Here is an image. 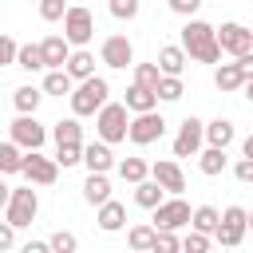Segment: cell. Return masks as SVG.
I'll return each mask as SVG.
<instances>
[{"label":"cell","instance_id":"cell-1","mask_svg":"<svg viewBox=\"0 0 253 253\" xmlns=\"http://www.w3.org/2000/svg\"><path fill=\"white\" fill-rule=\"evenodd\" d=\"M178 47L186 51V59H198V63H217V59H221V47H217L213 24H206V20H198V16H186Z\"/></svg>","mask_w":253,"mask_h":253},{"label":"cell","instance_id":"cell-2","mask_svg":"<svg viewBox=\"0 0 253 253\" xmlns=\"http://www.w3.org/2000/svg\"><path fill=\"white\" fill-rule=\"evenodd\" d=\"M107 95H111V83H107L103 75H87V79H79V83L67 91V99H71V115H75V119L95 115V111L107 103Z\"/></svg>","mask_w":253,"mask_h":253},{"label":"cell","instance_id":"cell-3","mask_svg":"<svg viewBox=\"0 0 253 253\" xmlns=\"http://www.w3.org/2000/svg\"><path fill=\"white\" fill-rule=\"evenodd\" d=\"M36 213H40V198H36L32 182H28V186H12L8 202H4V221L16 225V229H28V225L36 221Z\"/></svg>","mask_w":253,"mask_h":253},{"label":"cell","instance_id":"cell-4","mask_svg":"<svg viewBox=\"0 0 253 253\" xmlns=\"http://www.w3.org/2000/svg\"><path fill=\"white\" fill-rule=\"evenodd\" d=\"M126 123H130V111L123 107V103H103L99 111H95V134L107 142V146H115V142H123L126 138Z\"/></svg>","mask_w":253,"mask_h":253},{"label":"cell","instance_id":"cell-5","mask_svg":"<svg viewBox=\"0 0 253 253\" xmlns=\"http://www.w3.org/2000/svg\"><path fill=\"white\" fill-rule=\"evenodd\" d=\"M245 229H249V210H245V206H225L210 237H213L217 245H225V249H237V245L245 241Z\"/></svg>","mask_w":253,"mask_h":253},{"label":"cell","instance_id":"cell-6","mask_svg":"<svg viewBox=\"0 0 253 253\" xmlns=\"http://www.w3.org/2000/svg\"><path fill=\"white\" fill-rule=\"evenodd\" d=\"M63 40L71 47H87L95 40V16H91V8L67 4V12H63Z\"/></svg>","mask_w":253,"mask_h":253},{"label":"cell","instance_id":"cell-7","mask_svg":"<svg viewBox=\"0 0 253 253\" xmlns=\"http://www.w3.org/2000/svg\"><path fill=\"white\" fill-rule=\"evenodd\" d=\"M245 79H253V51H245V55H233V63H221V67H213V87L217 91H241V83Z\"/></svg>","mask_w":253,"mask_h":253},{"label":"cell","instance_id":"cell-8","mask_svg":"<svg viewBox=\"0 0 253 253\" xmlns=\"http://www.w3.org/2000/svg\"><path fill=\"white\" fill-rule=\"evenodd\" d=\"M166 134V119L158 115V107L154 111H138L130 123H126V138L134 142V146H150V142H158Z\"/></svg>","mask_w":253,"mask_h":253},{"label":"cell","instance_id":"cell-9","mask_svg":"<svg viewBox=\"0 0 253 253\" xmlns=\"http://www.w3.org/2000/svg\"><path fill=\"white\" fill-rule=\"evenodd\" d=\"M8 138L20 146V150H40L47 142V126L36 119V115H16L12 126H8Z\"/></svg>","mask_w":253,"mask_h":253},{"label":"cell","instance_id":"cell-10","mask_svg":"<svg viewBox=\"0 0 253 253\" xmlns=\"http://www.w3.org/2000/svg\"><path fill=\"white\" fill-rule=\"evenodd\" d=\"M20 174H24L32 186H55V178H59V162L47 158V154H40V150H24Z\"/></svg>","mask_w":253,"mask_h":253},{"label":"cell","instance_id":"cell-11","mask_svg":"<svg viewBox=\"0 0 253 253\" xmlns=\"http://www.w3.org/2000/svg\"><path fill=\"white\" fill-rule=\"evenodd\" d=\"M190 225V202L182 194H170L154 206V229H182Z\"/></svg>","mask_w":253,"mask_h":253},{"label":"cell","instance_id":"cell-12","mask_svg":"<svg viewBox=\"0 0 253 253\" xmlns=\"http://www.w3.org/2000/svg\"><path fill=\"white\" fill-rule=\"evenodd\" d=\"M213 36H217V47H221L225 55H245V51H253V32H249L245 24H237V20L213 28Z\"/></svg>","mask_w":253,"mask_h":253},{"label":"cell","instance_id":"cell-13","mask_svg":"<svg viewBox=\"0 0 253 253\" xmlns=\"http://www.w3.org/2000/svg\"><path fill=\"white\" fill-rule=\"evenodd\" d=\"M206 142H202V119H194V115H186L182 123H178V134H174V158H194L198 150H202Z\"/></svg>","mask_w":253,"mask_h":253},{"label":"cell","instance_id":"cell-14","mask_svg":"<svg viewBox=\"0 0 253 253\" xmlns=\"http://www.w3.org/2000/svg\"><path fill=\"white\" fill-rule=\"evenodd\" d=\"M99 59H103L107 67L123 71V67H130V63H134V43H130L123 32H115V36H107V40H103V47H99Z\"/></svg>","mask_w":253,"mask_h":253},{"label":"cell","instance_id":"cell-15","mask_svg":"<svg viewBox=\"0 0 253 253\" xmlns=\"http://www.w3.org/2000/svg\"><path fill=\"white\" fill-rule=\"evenodd\" d=\"M146 174H150L166 194H182V190H186V174H182V166H178L174 158H158Z\"/></svg>","mask_w":253,"mask_h":253},{"label":"cell","instance_id":"cell-16","mask_svg":"<svg viewBox=\"0 0 253 253\" xmlns=\"http://www.w3.org/2000/svg\"><path fill=\"white\" fill-rule=\"evenodd\" d=\"M233 138H237L233 119H221V115H217L213 123H202V142H206V146H221V150H229Z\"/></svg>","mask_w":253,"mask_h":253},{"label":"cell","instance_id":"cell-17","mask_svg":"<svg viewBox=\"0 0 253 253\" xmlns=\"http://www.w3.org/2000/svg\"><path fill=\"white\" fill-rule=\"evenodd\" d=\"M95 210H99V213H95V221H99V229H103V233H119V229L126 225V206H123V202L107 198V202H99Z\"/></svg>","mask_w":253,"mask_h":253},{"label":"cell","instance_id":"cell-18","mask_svg":"<svg viewBox=\"0 0 253 253\" xmlns=\"http://www.w3.org/2000/svg\"><path fill=\"white\" fill-rule=\"evenodd\" d=\"M87 170H99V174H107L111 166H115V154H111V146L103 142V138H95V142H83V158H79Z\"/></svg>","mask_w":253,"mask_h":253},{"label":"cell","instance_id":"cell-19","mask_svg":"<svg viewBox=\"0 0 253 253\" xmlns=\"http://www.w3.org/2000/svg\"><path fill=\"white\" fill-rule=\"evenodd\" d=\"M63 71L79 83V79L95 75V55H91L87 47H71V51H67V59H63Z\"/></svg>","mask_w":253,"mask_h":253},{"label":"cell","instance_id":"cell-20","mask_svg":"<svg viewBox=\"0 0 253 253\" xmlns=\"http://www.w3.org/2000/svg\"><path fill=\"white\" fill-rule=\"evenodd\" d=\"M67 51H71V43H67L63 36H43V40H40V55H43V71H47V67H63V59H67Z\"/></svg>","mask_w":253,"mask_h":253},{"label":"cell","instance_id":"cell-21","mask_svg":"<svg viewBox=\"0 0 253 253\" xmlns=\"http://www.w3.org/2000/svg\"><path fill=\"white\" fill-rule=\"evenodd\" d=\"M194 158H198V170H202L206 178H217V174H225V166H229V158H225L221 146H202Z\"/></svg>","mask_w":253,"mask_h":253},{"label":"cell","instance_id":"cell-22","mask_svg":"<svg viewBox=\"0 0 253 253\" xmlns=\"http://www.w3.org/2000/svg\"><path fill=\"white\" fill-rule=\"evenodd\" d=\"M107 198H111V178L99 174V170H87V178H83V202L87 206H99Z\"/></svg>","mask_w":253,"mask_h":253},{"label":"cell","instance_id":"cell-23","mask_svg":"<svg viewBox=\"0 0 253 253\" xmlns=\"http://www.w3.org/2000/svg\"><path fill=\"white\" fill-rule=\"evenodd\" d=\"M123 107H126L130 115H138V111H154V107H158V95H154L150 87H138V83H130V87H126V99H123Z\"/></svg>","mask_w":253,"mask_h":253},{"label":"cell","instance_id":"cell-24","mask_svg":"<svg viewBox=\"0 0 253 253\" xmlns=\"http://www.w3.org/2000/svg\"><path fill=\"white\" fill-rule=\"evenodd\" d=\"M154 63H158V71H162V75H182V71H186V51H182L178 43H166V47L158 51V59H154Z\"/></svg>","mask_w":253,"mask_h":253},{"label":"cell","instance_id":"cell-25","mask_svg":"<svg viewBox=\"0 0 253 253\" xmlns=\"http://www.w3.org/2000/svg\"><path fill=\"white\" fill-rule=\"evenodd\" d=\"M12 103H16V115H36V111H40V103H43V91H40V87H32V83H24V87H16V91H12Z\"/></svg>","mask_w":253,"mask_h":253},{"label":"cell","instance_id":"cell-26","mask_svg":"<svg viewBox=\"0 0 253 253\" xmlns=\"http://www.w3.org/2000/svg\"><path fill=\"white\" fill-rule=\"evenodd\" d=\"M162 198H166V190H162V186H158L150 174H146L142 182H134V206H142V210H154Z\"/></svg>","mask_w":253,"mask_h":253},{"label":"cell","instance_id":"cell-27","mask_svg":"<svg viewBox=\"0 0 253 253\" xmlns=\"http://www.w3.org/2000/svg\"><path fill=\"white\" fill-rule=\"evenodd\" d=\"M71 87H75V79H71L63 67H47V75H43V87H40V91H43V95H59V99H63Z\"/></svg>","mask_w":253,"mask_h":253},{"label":"cell","instance_id":"cell-28","mask_svg":"<svg viewBox=\"0 0 253 253\" xmlns=\"http://www.w3.org/2000/svg\"><path fill=\"white\" fill-rule=\"evenodd\" d=\"M217 217H221L217 206H194V210H190V229H198V233H213Z\"/></svg>","mask_w":253,"mask_h":253},{"label":"cell","instance_id":"cell-29","mask_svg":"<svg viewBox=\"0 0 253 253\" xmlns=\"http://www.w3.org/2000/svg\"><path fill=\"white\" fill-rule=\"evenodd\" d=\"M154 95H158L162 103H178V99L186 95V87H182V75H158V83H154Z\"/></svg>","mask_w":253,"mask_h":253},{"label":"cell","instance_id":"cell-30","mask_svg":"<svg viewBox=\"0 0 253 253\" xmlns=\"http://www.w3.org/2000/svg\"><path fill=\"white\" fill-rule=\"evenodd\" d=\"M20 162H24V150L12 142V138H4L0 142V174L8 178V174H20Z\"/></svg>","mask_w":253,"mask_h":253},{"label":"cell","instance_id":"cell-31","mask_svg":"<svg viewBox=\"0 0 253 253\" xmlns=\"http://www.w3.org/2000/svg\"><path fill=\"white\" fill-rule=\"evenodd\" d=\"M16 67H24V71H43L40 43H16Z\"/></svg>","mask_w":253,"mask_h":253},{"label":"cell","instance_id":"cell-32","mask_svg":"<svg viewBox=\"0 0 253 253\" xmlns=\"http://www.w3.org/2000/svg\"><path fill=\"white\" fill-rule=\"evenodd\" d=\"M51 138H55V142H83V126H79V119H75V115H71V119H59L55 130H51Z\"/></svg>","mask_w":253,"mask_h":253},{"label":"cell","instance_id":"cell-33","mask_svg":"<svg viewBox=\"0 0 253 253\" xmlns=\"http://www.w3.org/2000/svg\"><path fill=\"white\" fill-rule=\"evenodd\" d=\"M146 170H150V162H146V158H123V162H119V178H123V182H130V186H134V182H142V178H146Z\"/></svg>","mask_w":253,"mask_h":253},{"label":"cell","instance_id":"cell-34","mask_svg":"<svg viewBox=\"0 0 253 253\" xmlns=\"http://www.w3.org/2000/svg\"><path fill=\"white\" fill-rule=\"evenodd\" d=\"M126 245H130L134 253H146V249L154 245V225H130V233H126Z\"/></svg>","mask_w":253,"mask_h":253},{"label":"cell","instance_id":"cell-35","mask_svg":"<svg viewBox=\"0 0 253 253\" xmlns=\"http://www.w3.org/2000/svg\"><path fill=\"white\" fill-rule=\"evenodd\" d=\"M83 158V142H55V162L67 170V166H79Z\"/></svg>","mask_w":253,"mask_h":253},{"label":"cell","instance_id":"cell-36","mask_svg":"<svg viewBox=\"0 0 253 253\" xmlns=\"http://www.w3.org/2000/svg\"><path fill=\"white\" fill-rule=\"evenodd\" d=\"M47 249H51V253H75V249H79V237H75L71 229H55V233L47 237Z\"/></svg>","mask_w":253,"mask_h":253},{"label":"cell","instance_id":"cell-37","mask_svg":"<svg viewBox=\"0 0 253 253\" xmlns=\"http://www.w3.org/2000/svg\"><path fill=\"white\" fill-rule=\"evenodd\" d=\"M213 245V237L210 233H198V229H190L186 237H178V249H186V253H206Z\"/></svg>","mask_w":253,"mask_h":253},{"label":"cell","instance_id":"cell-38","mask_svg":"<svg viewBox=\"0 0 253 253\" xmlns=\"http://www.w3.org/2000/svg\"><path fill=\"white\" fill-rule=\"evenodd\" d=\"M107 12H111L115 20H126V24H130V20L142 12V4H138V0H107Z\"/></svg>","mask_w":253,"mask_h":253},{"label":"cell","instance_id":"cell-39","mask_svg":"<svg viewBox=\"0 0 253 253\" xmlns=\"http://www.w3.org/2000/svg\"><path fill=\"white\" fill-rule=\"evenodd\" d=\"M40 4V20L43 24H59L63 12H67V0H36Z\"/></svg>","mask_w":253,"mask_h":253},{"label":"cell","instance_id":"cell-40","mask_svg":"<svg viewBox=\"0 0 253 253\" xmlns=\"http://www.w3.org/2000/svg\"><path fill=\"white\" fill-rule=\"evenodd\" d=\"M130 67H134V83L154 91V83H158V75H162V71H158V63H130Z\"/></svg>","mask_w":253,"mask_h":253},{"label":"cell","instance_id":"cell-41","mask_svg":"<svg viewBox=\"0 0 253 253\" xmlns=\"http://www.w3.org/2000/svg\"><path fill=\"white\" fill-rule=\"evenodd\" d=\"M154 253H174L178 249V229H154Z\"/></svg>","mask_w":253,"mask_h":253},{"label":"cell","instance_id":"cell-42","mask_svg":"<svg viewBox=\"0 0 253 253\" xmlns=\"http://www.w3.org/2000/svg\"><path fill=\"white\" fill-rule=\"evenodd\" d=\"M166 8L174 12V16H198V8H202V0H166Z\"/></svg>","mask_w":253,"mask_h":253},{"label":"cell","instance_id":"cell-43","mask_svg":"<svg viewBox=\"0 0 253 253\" xmlns=\"http://www.w3.org/2000/svg\"><path fill=\"white\" fill-rule=\"evenodd\" d=\"M8 63H16V40L0 32V67H8Z\"/></svg>","mask_w":253,"mask_h":253},{"label":"cell","instance_id":"cell-44","mask_svg":"<svg viewBox=\"0 0 253 253\" xmlns=\"http://www.w3.org/2000/svg\"><path fill=\"white\" fill-rule=\"evenodd\" d=\"M233 178L237 182H253V158H237L233 162Z\"/></svg>","mask_w":253,"mask_h":253},{"label":"cell","instance_id":"cell-45","mask_svg":"<svg viewBox=\"0 0 253 253\" xmlns=\"http://www.w3.org/2000/svg\"><path fill=\"white\" fill-rule=\"evenodd\" d=\"M16 245V225H8V221H0V253H8Z\"/></svg>","mask_w":253,"mask_h":253},{"label":"cell","instance_id":"cell-46","mask_svg":"<svg viewBox=\"0 0 253 253\" xmlns=\"http://www.w3.org/2000/svg\"><path fill=\"white\" fill-rule=\"evenodd\" d=\"M24 253H51V249H47V241H28Z\"/></svg>","mask_w":253,"mask_h":253},{"label":"cell","instance_id":"cell-47","mask_svg":"<svg viewBox=\"0 0 253 253\" xmlns=\"http://www.w3.org/2000/svg\"><path fill=\"white\" fill-rule=\"evenodd\" d=\"M8 194H12V186L4 182V174H0V210H4V202H8Z\"/></svg>","mask_w":253,"mask_h":253}]
</instances>
